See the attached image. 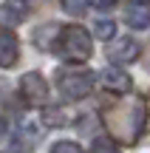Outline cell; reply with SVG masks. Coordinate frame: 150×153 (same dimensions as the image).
Instances as JSON below:
<instances>
[{
  "instance_id": "cell-16",
  "label": "cell",
  "mask_w": 150,
  "mask_h": 153,
  "mask_svg": "<svg viewBox=\"0 0 150 153\" xmlns=\"http://www.w3.org/2000/svg\"><path fill=\"white\" fill-rule=\"evenodd\" d=\"M136 3H139V6H142V3H150V0H136Z\"/></svg>"
},
{
  "instance_id": "cell-6",
  "label": "cell",
  "mask_w": 150,
  "mask_h": 153,
  "mask_svg": "<svg viewBox=\"0 0 150 153\" xmlns=\"http://www.w3.org/2000/svg\"><path fill=\"white\" fill-rule=\"evenodd\" d=\"M99 79H102V88L111 91V94H128L130 91V76L125 71H119L116 65L105 68V71L99 74Z\"/></svg>"
},
{
  "instance_id": "cell-3",
  "label": "cell",
  "mask_w": 150,
  "mask_h": 153,
  "mask_svg": "<svg viewBox=\"0 0 150 153\" xmlns=\"http://www.w3.org/2000/svg\"><path fill=\"white\" fill-rule=\"evenodd\" d=\"M57 88L68 102H79V99L91 97L94 91V74L91 71H74V68H62L57 74Z\"/></svg>"
},
{
  "instance_id": "cell-4",
  "label": "cell",
  "mask_w": 150,
  "mask_h": 153,
  "mask_svg": "<svg viewBox=\"0 0 150 153\" xmlns=\"http://www.w3.org/2000/svg\"><path fill=\"white\" fill-rule=\"evenodd\" d=\"M20 94H23V99H26L28 105L40 108V105H45V99H48V82L43 79V74L31 71V74H26L20 79Z\"/></svg>"
},
{
  "instance_id": "cell-7",
  "label": "cell",
  "mask_w": 150,
  "mask_h": 153,
  "mask_svg": "<svg viewBox=\"0 0 150 153\" xmlns=\"http://www.w3.org/2000/svg\"><path fill=\"white\" fill-rule=\"evenodd\" d=\"M17 57H20V43H17V37L11 31H6V28H0V65L11 68L17 62Z\"/></svg>"
},
{
  "instance_id": "cell-11",
  "label": "cell",
  "mask_w": 150,
  "mask_h": 153,
  "mask_svg": "<svg viewBox=\"0 0 150 153\" xmlns=\"http://www.w3.org/2000/svg\"><path fill=\"white\" fill-rule=\"evenodd\" d=\"M94 34L99 40H111L113 34H116V26H113L111 20H102V23H96V26H94Z\"/></svg>"
},
{
  "instance_id": "cell-1",
  "label": "cell",
  "mask_w": 150,
  "mask_h": 153,
  "mask_svg": "<svg viewBox=\"0 0 150 153\" xmlns=\"http://www.w3.org/2000/svg\"><path fill=\"white\" fill-rule=\"evenodd\" d=\"M99 119L113 139H119L122 145H136V139L142 136L145 122H147V105L142 97L111 102V105H102Z\"/></svg>"
},
{
  "instance_id": "cell-2",
  "label": "cell",
  "mask_w": 150,
  "mask_h": 153,
  "mask_svg": "<svg viewBox=\"0 0 150 153\" xmlns=\"http://www.w3.org/2000/svg\"><path fill=\"white\" fill-rule=\"evenodd\" d=\"M60 51L65 54V60H71V62L91 60V51H94L91 34L85 31L82 26H65L62 28V37H60Z\"/></svg>"
},
{
  "instance_id": "cell-15",
  "label": "cell",
  "mask_w": 150,
  "mask_h": 153,
  "mask_svg": "<svg viewBox=\"0 0 150 153\" xmlns=\"http://www.w3.org/2000/svg\"><path fill=\"white\" fill-rule=\"evenodd\" d=\"M113 0H96V6H111Z\"/></svg>"
},
{
  "instance_id": "cell-10",
  "label": "cell",
  "mask_w": 150,
  "mask_h": 153,
  "mask_svg": "<svg viewBox=\"0 0 150 153\" xmlns=\"http://www.w3.org/2000/svg\"><path fill=\"white\" fill-rule=\"evenodd\" d=\"M60 3H62V9H65L68 14H85L91 0H60Z\"/></svg>"
},
{
  "instance_id": "cell-14",
  "label": "cell",
  "mask_w": 150,
  "mask_h": 153,
  "mask_svg": "<svg viewBox=\"0 0 150 153\" xmlns=\"http://www.w3.org/2000/svg\"><path fill=\"white\" fill-rule=\"evenodd\" d=\"M3 136H6V119L0 116V139H3Z\"/></svg>"
},
{
  "instance_id": "cell-12",
  "label": "cell",
  "mask_w": 150,
  "mask_h": 153,
  "mask_svg": "<svg viewBox=\"0 0 150 153\" xmlns=\"http://www.w3.org/2000/svg\"><path fill=\"white\" fill-rule=\"evenodd\" d=\"M91 153H119V150H116V145H113L111 139H94Z\"/></svg>"
},
{
  "instance_id": "cell-13",
  "label": "cell",
  "mask_w": 150,
  "mask_h": 153,
  "mask_svg": "<svg viewBox=\"0 0 150 153\" xmlns=\"http://www.w3.org/2000/svg\"><path fill=\"white\" fill-rule=\"evenodd\" d=\"M48 153H85L82 148H79L77 142H57L54 148H51Z\"/></svg>"
},
{
  "instance_id": "cell-5",
  "label": "cell",
  "mask_w": 150,
  "mask_h": 153,
  "mask_svg": "<svg viewBox=\"0 0 150 153\" xmlns=\"http://www.w3.org/2000/svg\"><path fill=\"white\" fill-rule=\"evenodd\" d=\"M139 43H136L133 37H119L113 40V43H108V60L113 62H133L139 60Z\"/></svg>"
},
{
  "instance_id": "cell-9",
  "label": "cell",
  "mask_w": 150,
  "mask_h": 153,
  "mask_svg": "<svg viewBox=\"0 0 150 153\" xmlns=\"http://www.w3.org/2000/svg\"><path fill=\"white\" fill-rule=\"evenodd\" d=\"M125 23L130 28H147L150 26V9L147 6H130L125 11Z\"/></svg>"
},
{
  "instance_id": "cell-8",
  "label": "cell",
  "mask_w": 150,
  "mask_h": 153,
  "mask_svg": "<svg viewBox=\"0 0 150 153\" xmlns=\"http://www.w3.org/2000/svg\"><path fill=\"white\" fill-rule=\"evenodd\" d=\"M28 14V6L26 0H6L3 6H0V17H3L9 26H17V23H23Z\"/></svg>"
}]
</instances>
